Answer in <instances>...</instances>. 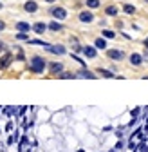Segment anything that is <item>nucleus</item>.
I'll use <instances>...</instances> for the list:
<instances>
[{"mask_svg": "<svg viewBox=\"0 0 148 152\" xmlns=\"http://www.w3.org/2000/svg\"><path fill=\"white\" fill-rule=\"evenodd\" d=\"M45 60L42 58V56H33V58H31V71L33 72H36V74H40V72H44V69H45Z\"/></svg>", "mask_w": 148, "mask_h": 152, "instance_id": "f257e3e1", "label": "nucleus"}, {"mask_svg": "<svg viewBox=\"0 0 148 152\" xmlns=\"http://www.w3.org/2000/svg\"><path fill=\"white\" fill-rule=\"evenodd\" d=\"M51 15H52L54 18H58V20H63V18L67 16V11H65L63 7H52V9H51Z\"/></svg>", "mask_w": 148, "mask_h": 152, "instance_id": "f03ea898", "label": "nucleus"}, {"mask_svg": "<svg viewBox=\"0 0 148 152\" xmlns=\"http://www.w3.org/2000/svg\"><path fill=\"white\" fill-rule=\"evenodd\" d=\"M107 54H108V58H112V60H123L125 58V53L123 51H118V49H110Z\"/></svg>", "mask_w": 148, "mask_h": 152, "instance_id": "7ed1b4c3", "label": "nucleus"}, {"mask_svg": "<svg viewBox=\"0 0 148 152\" xmlns=\"http://www.w3.org/2000/svg\"><path fill=\"white\" fill-rule=\"evenodd\" d=\"M11 60H13V54H11V53H6V54L2 56V58H0V69H6V67H9Z\"/></svg>", "mask_w": 148, "mask_h": 152, "instance_id": "20e7f679", "label": "nucleus"}, {"mask_svg": "<svg viewBox=\"0 0 148 152\" xmlns=\"http://www.w3.org/2000/svg\"><path fill=\"white\" fill-rule=\"evenodd\" d=\"M80 20H81L83 24H89V22L94 20V16H92L90 11H81V13H80Z\"/></svg>", "mask_w": 148, "mask_h": 152, "instance_id": "39448f33", "label": "nucleus"}, {"mask_svg": "<svg viewBox=\"0 0 148 152\" xmlns=\"http://www.w3.org/2000/svg\"><path fill=\"white\" fill-rule=\"evenodd\" d=\"M47 51L52 53V54H65V47L63 45H49Z\"/></svg>", "mask_w": 148, "mask_h": 152, "instance_id": "423d86ee", "label": "nucleus"}, {"mask_svg": "<svg viewBox=\"0 0 148 152\" xmlns=\"http://www.w3.org/2000/svg\"><path fill=\"white\" fill-rule=\"evenodd\" d=\"M143 60H144V58H143L139 53L130 54V64H132V65H141V64H143Z\"/></svg>", "mask_w": 148, "mask_h": 152, "instance_id": "0eeeda50", "label": "nucleus"}, {"mask_svg": "<svg viewBox=\"0 0 148 152\" xmlns=\"http://www.w3.org/2000/svg\"><path fill=\"white\" fill-rule=\"evenodd\" d=\"M81 53L87 56V58H96V49H94V47H89V45H87V47H83Z\"/></svg>", "mask_w": 148, "mask_h": 152, "instance_id": "6e6552de", "label": "nucleus"}, {"mask_svg": "<svg viewBox=\"0 0 148 152\" xmlns=\"http://www.w3.org/2000/svg\"><path fill=\"white\" fill-rule=\"evenodd\" d=\"M24 9H25L27 13H34L36 9H38V4H36V2H33V0H29V2H25Z\"/></svg>", "mask_w": 148, "mask_h": 152, "instance_id": "1a4fd4ad", "label": "nucleus"}, {"mask_svg": "<svg viewBox=\"0 0 148 152\" xmlns=\"http://www.w3.org/2000/svg\"><path fill=\"white\" fill-rule=\"evenodd\" d=\"M62 71H63V65H62L60 62H54V64H51V72H52V74L62 72Z\"/></svg>", "mask_w": 148, "mask_h": 152, "instance_id": "9d476101", "label": "nucleus"}, {"mask_svg": "<svg viewBox=\"0 0 148 152\" xmlns=\"http://www.w3.org/2000/svg\"><path fill=\"white\" fill-rule=\"evenodd\" d=\"M80 76H83V78H89V80L98 78V76H96L94 72H90V71H87V69H81V71H80Z\"/></svg>", "mask_w": 148, "mask_h": 152, "instance_id": "9b49d317", "label": "nucleus"}, {"mask_svg": "<svg viewBox=\"0 0 148 152\" xmlns=\"http://www.w3.org/2000/svg\"><path fill=\"white\" fill-rule=\"evenodd\" d=\"M16 29L20 31V33H27V31L31 29V26H29L27 22H18V24H16Z\"/></svg>", "mask_w": 148, "mask_h": 152, "instance_id": "f8f14e48", "label": "nucleus"}, {"mask_svg": "<svg viewBox=\"0 0 148 152\" xmlns=\"http://www.w3.org/2000/svg\"><path fill=\"white\" fill-rule=\"evenodd\" d=\"M33 29H34L36 33H38V34H42V33L47 29V26H45L44 22H38V24H34V26H33Z\"/></svg>", "mask_w": 148, "mask_h": 152, "instance_id": "ddd939ff", "label": "nucleus"}, {"mask_svg": "<svg viewBox=\"0 0 148 152\" xmlns=\"http://www.w3.org/2000/svg\"><path fill=\"white\" fill-rule=\"evenodd\" d=\"M98 72L103 76V78H116L112 71H107V69H98Z\"/></svg>", "mask_w": 148, "mask_h": 152, "instance_id": "4468645a", "label": "nucleus"}, {"mask_svg": "<svg viewBox=\"0 0 148 152\" xmlns=\"http://www.w3.org/2000/svg\"><path fill=\"white\" fill-rule=\"evenodd\" d=\"M105 13H107L108 16H116V15H118V7H116V6H108V7L105 9Z\"/></svg>", "mask_w": 148, "mask_h": 152, "instance_id": "2eb2a0df", "label": "nucleus"}, {"mask_svg": "<svg viewBox=\"0 0 148 152\" xmlns=\"http://www.w3.org/2000/svg\"><path fill=\"white\" fill-rule=\"evenodd\" d=\"M87 6L90 9H96V7H99V0H87Z\"/></svg>", "mask_w": 148, "mask_h": 152, "instance_id": "dca6fc26", "label": "nucleus"}, {"mask_svg": "<svg viewBox=\"0 0 148 152\" xmlns=\"http://www.w3.org/2000/svg\"><path fill=\"white\" fill-rule=\"evenodd\" d=\"M60 78L62 80H72V78H76V74H72V72H62Z\"/></svg>", "mask_w": 148, "mask_h": 152, "instance_id": "f3484780", "label": "nucleus"}, {"mask_svg": "<svg viewBox=\"0 0 148 152\" xmlns=\"http://www.w3.org/2000/svg\"><path fill=\"white\" fill-rule=\"evenodd\" d=\"M49 29H51V31H62V24H58V22H51V24H49Z\"/></svg>", "mask_w": 148, "mask_h": 152, "instance_id": "a211bd4d", "label": "nucleus"}, {"mask_svg": "<svg viewBox=\"0 0 148 152\" xmlns=\"http://www.w3.org/2000/svg\"><path fill=\"white\" fill-rule=\"evenodd\" d=\"M96 47L98 49H105L107 47V42L103 40V38H98V40H96Z\"/></svg>", "mask_w": 148, "mask_h": 152, "instance_id": "6ab92c4d", "label": "nucleus"}, {"mask_svg": "<svg viewBox=\"0 0 148 152\" xmlns=\"http://www.w3.org/2000/svg\"><path fill=\"white\" fill-rule=\"evenodd\" d=\"M103 36H105V38H116V33L110 31V29H105V31H103Z\"/></svg>", "mask_w": 148, "mask_h": 152, "instance_id": "aec40b11", "label": "nucleus"}, {"mask_svg": "<svg viewBox=\"0 0 148 152\" xmlns=\"http://www.w3.org/2000/svg\"><path fill=\"white\" fill-rule=\"evenodd\" d=\"M123 9H125V13H128V15H134V13H136V7H134V6H128V4H126Z\"/></svg>", "mask_w": 148, "mask_h": 152, "instance_id": "412c9836", "label": "nucleus"}, {"mask_svg": "<svg viewBox=\"0 0 148 152\" xmlns=\"http://www.w3.org/2000/svg\"><path fill=\"white\" fill-rule=\"evenodd\" d=\"M16 38H18V40H29V36H27L25 33H18V34H16Z\"/></svg>", "mask_w": 148, "mask_h": 152, "instance_id": "4be33fe9", "label": "nucleus"}, {"mask_svg": "<svg viewBox=\"0 0 148 152\" xmlns=\"http://www.w3.org/2000/svg\"><path fill=\"white\" fill-rule=\"evenodd\" d=\"M4 29H6V24H4L2 20H0V31H4Z\"/></svg>", "mask_w": 148, "mask_h": 152, "instance_id": "5701e85b", "label": "nucleus"}, {"mask_svg": "<svg viewBox=\"0 0 148 152\" xmlns=\"http://www.w3.org/2000/svg\"><path fill=\"white\" fill-rule=\"evenodd\" d=\"M4 49H6V45H4L2 42H0V51H4Z\"/></svg>", "mask_w": 148, "mask_h": 152, "instance_id": "b1692460", "label": "nucleus"}, {"mask_svg": "<svg viewBox=\"0 0 148 152\" xmlns=\"http://www.w3.org/2000/svg\"><path fill=\"white\" fill-rule=\"evenodd\" d=\"M144 47L148 49V38H146V40H144Z\"/></svg>", "mask_w": 148, "mask_h": 152, "instance_id": "393cba45", "label": "nucleus"}, {"mask_svg": "<svg viewBox=\"0 0 148 152\" xmlns=\"http://www.w3.org/2000/svg\"><path fill=\"white\" fill-rule=\"evenodd\" d=\"M45 2H49V4H51V2H54V0H45Z\"/></svg>", "mask_w": 148, "mask_h": 152, "instance_id": "a878e982", "label": "nucleus"}, {"mask_svg": "<svg viewBox=\"0 0 148 152\" xmlns=\"http://www.w3.org/2000/svg\"><path fill=\"white\" fill-rule=\"evenodd\" d=\"M78 152H85V150H83V148H81V150H78Z\"/></svg>", "mask_w": 148, "mask_h": 152, "instance_id": "bb28decb", "label": "nucleus"}, {"mask_svg": "<svg viewBox=\"0 0 148 152\" xmlns=\"http://www.w3.org/2000/svg\"><path fill=\"white\" fill-rule=\"evenodd\" d=\"M144 2H148V0H144Z\"/></svg>", "mask_w": 148, "mask_h": 152, "instance_id": "cd10ccee", "label": "nucleus"}]
</instances>
